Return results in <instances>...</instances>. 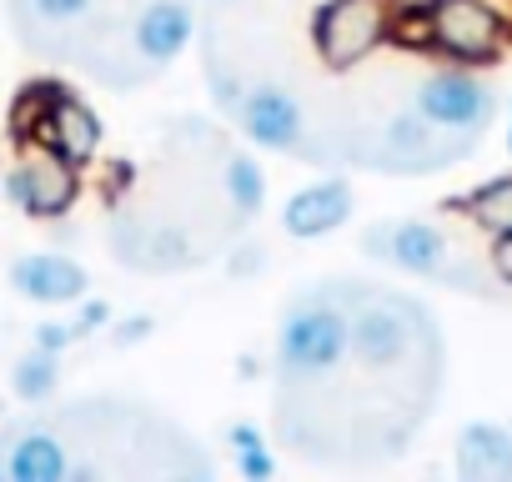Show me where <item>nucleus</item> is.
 <instances>
[{"instance_id":"412c9836","label":"nucleus","mask_w":512,"mask_h":482,"mask_svg":"<svg viewBox=\"0 0 512 482\" xmlns=\"http://www.w3.org/2000/svg\"><path fill=\"white\" fill-rule=\"evenodd\" d=\"M56 91H61V81H31V86L16 96V106H11V131H16V141H36V126H41V116H46V106H51Z\"/></svg>"},{"instance_id":"39448f33","label":"nucleus","mask_w":512,"mask_h":482,"mask_svg":"<svg viewBox=\"0 0 512 482\" xmlns=\"http://www.w3.org/2000/svg\"><path fill=\"white\" fill-rule=\"evenodd\" d=\"M482 131H442L417 111L387 116L367 136H347V161L367 171H392V176H432L477 151Z\"/></svg>"},{"instance_id":"bb28decb","label":"nucleus","mask_w":512,"mask_h":482,"mask_svg":"<svg viewBox=\"0 0 512 482\" xmlns=\"http://www.w3.org/2000/svg\"><path fill=\"white\" fill-rule=\"evenodd\" d=\"M31 342L46 352H66V347H76V332H71V322H41Z\"/></svg>"},{"instance_id":"f257e3e1","label":"nucleus","mask_w":512,"mask_h":482,"mask_svg":"<svg viewBox=\"0 0 512 482\" xmlns=\"http://www.w3.org/2000/svg\"><path fill=\"white\" fill-rule=\"evenodd\" d=\"M352 362V287H312L297 292L282 312L277 347H272V377L277 387L312 392L332 382Z\"/></svg>"},{"instance_id":"4468645a","label":"nucleus","mask_w":512,"mask_h":482,"mask_svg":"<svg viewBox=\"0 0 512 482\" xmlns=\"http://www.w3.org/2000/svg\"><path fill=\"white\" fill-rule=\"evenodd\" d=\"M6 277H11L16 297L41 302V307H66V302H81L91 292V272L66 252H26L11 262Z\"/></svg>"},{"instance_id":"f3484780","label":"nucleus","mask_w":512,"mask_h":482,"mask_svg":"<svg viewBox=\"0 0 512 482\" xmlns=\"http://www.w3.org/2000/svg\"><path fill=\"white\" fill-rule=\"evenodd\" d=\"M101 0H11V16L26 36L31 51H46V56H61V36L81 31L91 16H96Z\"/></svg>"},{"instance_id":"423d86ee","label":"nucleus","mask_w":512,"mask_h":482,"mask_svg":"<svg viewBox=\"0 0 512 482\" xmlns=\"http://www.w3.org/2000/svg\"><path fill=\"white\" fill-rule=\"evenodd\" d=\"M231 121H236V131L251 146H262V151H282V156H302V161H322V166H337L342 161V146L312 136L307 106L282 81L246 86L241 101H236V111H231Z\"/></svg>"},{"instance_id":"a211bd4d","label":"nucleus","mask_w":512,"mask_h":482,"mask_svg":"<svg viewBox=\"0 0 512 482\" xmlns=\"http://www.w3.org/2000/svg\"><path fill=\"white\" fill-rule=\"evenodd\" d=\"M447 211H457L462 221H472V226L487 231V236L512 231V171H507V176H492V181H482V186H472L467 196H452Z\"/></svg>"},{"instance_id":"cd10ccee","label":"nucleus","mask_w":512,"mask_h":482,"mask_svg":"<svg viewBox=\"0 0 512 482\" xmlns=\"http://www.w3.org/2000/svg\"><path fill=\"white\" fill-rule=\"evenodd\" d=\"M226 442H231V452H241V447H262V442H272L256 422H231L226 427Z\"/></svg>"},{"instance_id":"f03ea898","label":"nucleus","mask_w":512,"mask_h":482,"mask_svg":"<svg viewBox=\"0 0 512 482\" xmlns=\"http://www.w3.org/2000/svg\"><path fill=\"white\" fill-rule=\"evenodd\" d=\"M392 36L407 46H427L447 66H467V71L502 61V51L512 46V26L487 0H402Z\"/></svg>"},{"instance_id":"b1692460","label":"nucleus","mask_w":512,"mask_h":482,"mask_svg":"<svg viewBox=\"0 0 512 482\" xmlns=\"http://www.w3.org/2000/svg\"><path fill=\"white\" fill-rule=\"evenodd\" d=\"M267 267V247H256V241H236L231 247V257H226V272H231V282H251L256 272Z\"/></svg>"},{"instance_id":"6e6552de","label":"nucleus","mask_w":512,"mask_h":482,"mask_svg":"<svg viewBox=\"0 0 512 482\" xmlns=\"http://www.w3.org/2000/svg\"><path fill=\"white\" fill-rule=\"evenodd\" d=\"M196 36V6L191 0H146L126 26V61L116 66L111 86H136L156 71H166Z\"/></svg>"},{"instance_id":"5701e85b","label":"nucleus","mask_w":512,"mask_h":482,"mask_svg":"<svg viewBox=\"0 0 512 482\" xmlns=\"http://www.w3.org/2000/svg\"><path fill=\"white\" fill-rule=\"evenodd\" d=\"M111 327V302H101V297H81V307H76V317H71V332H76V342H86V337H96V332H106Z\"/></svg>"},{"instance_id":"20e7f679","label":"nucleus","mask_w":512,"mask_h":482,"mask_svg":"<svg viewBox=\"0 0 512 482\" xmlns=\"http://www.w3.org/2000/svg\"><path fill=\"white\" fill-rule=\"evenodd\" d=\"M362 257L372 262H387L407 277H422V282H442V287H457V292H477V297H492L487 282L492 267L482 262H467L452 252V236L437 226V221H422V216H397V221H372L362 231Z\"/></svg>"},{"instance_id":"4be33fe9","label":"nucleus","mask_w":512,"mask_h":482,"mask_svg":"<svg viewBox=\"0 0 512 482\" xmlns=\"http://www.w3.org/2000/svg\"><path fill=\"white\" fill-rule=\"evenodd\" d=\"M231 467H236V477H246V482H272V477H277V457H272V442L231 452Z\"/></svg>"},{"instance_id":"dca6fc26","label":"nucleus","mask_w":512,"mask_h":482,"mask_svg":"<svg viewBox=\"0 0 512 482\" xmlns=\"http://www.w3.org/2000/svg\"><path fill=\"white\" fill-rule=\"evenodd\" d=\"M457 477L462 482H512V427L507 422H467L457 432Z\"/></svg>"},{"instance_id":"0eeeda50","label":"nucleus","mask_w":512,"mask_h":482,"mask_svg":"<svg viewBox=\"0 0 512 482\" xmlns=\"http://www.w3.org/2000/svg\"><path fill=\"white\" fill-rule=\"evenodd\" d=\"M402 0H322L312 11V51L327 71H357L397 26Z\"/></svg>"},{"instance_id":"ddd939ff","label":"nucleus","mask_w":512,"mask_h":482,"mask_svg":"<svg viewBox=\"0 0 512 482\" xmlns=\"http://www.w3.org/2000/svg\"><path fill=\"white\" fill-rule=\"evenodd\" d=\"M357 211V191L347 176H322L302 191H292L282 201V231L292 241H317V236H332L352 221Z\"/></svg>"},{"instance_id":"aec40b11","label":"nucleus","mask_w":512,"mask_h":482,"mask_svg":"<svg viewBox=\"0 0 512 482\" xmlns=\"http://www.w3.org/2000/svg\"><path fill=\"white\" fill-rule=\"evenodd\" d=\"M56 387H61V352H46L31 342V352L16 357V367H11V392L36 407V402H51Z\"/></svg>"},{"instance_id":"6ab92c4d","label":"nucleus","mask_w":512,"mask_h":482,"mask_svg":"<svg viewBox=\"0 0 512 482\" xmlns=\"http://www.w3.org/2000/svg\"><path fill=\"white\" fill-rule=\"evenodd\" d=\"M221 191H226L236 221L262 216V206H267V171H262V161H256L251 151H226L221 156Z\"/></svg>"},{"instance_id":"393cba45","label":"nucleus","mask_w":512,"mask_h":482,"mask_svg":"<svg viewBox=\"0 0 512 482\" xmlns=\"http://www.w3.org/2000/svg\"><path fill=\"white\" fill-rule=\"evenodd\" d=\"M156 332V317L151 312H131V317H111V347H136V342H146Z\"/></svg>"},{"instance_id":"f8f14e48","label":"nucleus","mask_w":512,"mask_h":482,"mask_svg":"<svg viewBox=\"0 0 512 482\" xmlns=\"http://www.w3.org/2000/svg\"><path fill=\"white\" fill-rule=\"evenodd\" d=\"M0 482H71V447L51 422H16L0 432Z\"/></svg>"},{"instance_id":"2eb2a0df","label":"nucleus","mask_w":512,"mask_h":482,"mask_svg":"<svg viewBox=\"0 0 512 482\" xmlns=\"http://www.w3.org/2000/svg\"><path fill=\"white\" fill-rule=\"evenodd\" d=\"M101 116L71 91V86H61L56 96H51V106H46V116H41V126H36V141L41 146H51V151H61L71 166H91L96 161V151H101Z\"/></svg>"},{"instance_id":"c756f323","label":"nucleus","mask_w":512,"mask_h":482,"mask_svg":"<svg viewBox=\"0 0 512 482\" xmlns=\"http://www.w3.org/2000/svg\"><path fill=\"white\" fill-rule=\"evenodd\" d=\"M0 412H6V402H0Z\"/></svg>"},{"instance_id":"a878e982","label":"nucleus","mask_w":512,"mask_h":482,"mask_svg":"<svg viewBox=\"0 0 512 482\" xmlns=\"http://www.w3.org/2000/svg\"><path fill=\"white\" fill-rule=\"evenodd\" d=\"M487 267H492L497 287H502V292H512V231L492 236V247H487Z\"/></svg>"},{"instance_id":"7ed1b4c3","label":"nucleus","mask_w":512,"mask_h":482,"mask_svg":"<svg viewBox=\"0 0 512 482\" xmlns=\"http://www.w3.org/2000/svg\"><path fill=\"white\" fill-rule=\"evenodd\" d=\"M427 352H437V327L422 302L352 287V362L367 377H392Z\"/></svg>"},{"instance_id":"9b49d317","label":"nucleus","mask_w":512,"mask_h":482,"mask_svg":"<svg viewBox=\"0 0 512 482\" xmlns=\"http://www.w3.org/2000/svg\"><path fill=\"white\" fill-rule=\"evenodd\" d=\"M111 252L131 272H186L201 262L191 236L171 221H146V216H116L111 221Z\"/></svg>"},{"instance_id":"c85d7f7f","label":"nucleus","mask_w":512,"mask_h":482,"mask_svg":"<svg viewBox=\"0 0 512 482\" xmlns=\"http://www.w3.org/2000/svg\"><path fill=\"white\" fill-rule=\"evenodd\" d=\"M507 151H512V126H507Z\"/></svg>"},{"instance_id":"9d476101","label":"nucleus","mask_w":512,"mask_h":482,"mask_svg":"<svg viewBox=\"0 0 512 482\" xmlns=\"http://www.w3.org/2000/svg\"><path fill=\"white\" fill-rule=\"evenodd\" d=\"M497 91L467 71V66H442V71H427L417 86H412V111L427 116L432 126L442 131H487L497 121Z\"/></svg>"},{"instance_id":"1a4fd4ad","label":"nucleus","mask_w":512,"mask_h":482,"mask_svg":"<svg viewBox=\"0 0 512 482\" xmlns=\"http://www.w3.org/2000/svg\"><path fill=\"white\" fill-rule=\"evenodd\" d=\"M81 196V166H71L61 151L41 141H21V161L6 171V201L31 221H61L71 216Z\"/></svg>"}]
</instances>
